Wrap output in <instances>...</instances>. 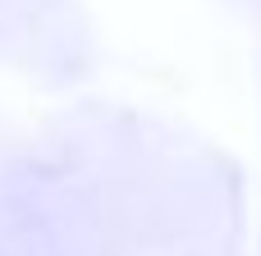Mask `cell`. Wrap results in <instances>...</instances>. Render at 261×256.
I'll use <instances>...</instances> for the list:
<instances>
[]
</instances>
